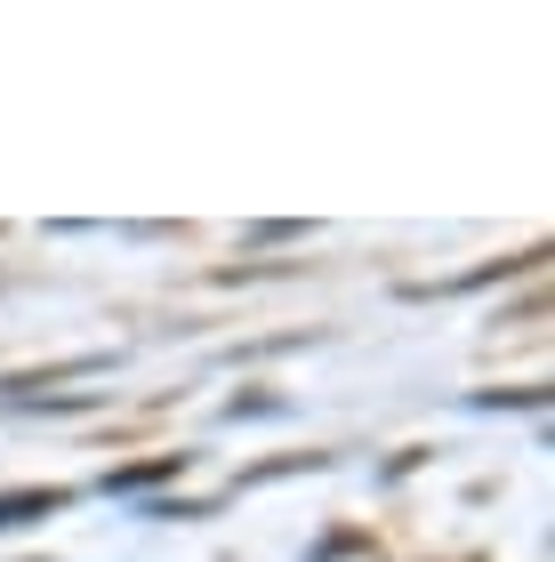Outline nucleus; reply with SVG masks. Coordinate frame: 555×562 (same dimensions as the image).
Returning <instances> with one entry per match:
<instances>
[{
	"instance_id": "obj_1",
	"label": "nucleus",
	"mask_w": 555,
	"mask_h": 562,
	"mask_svg": "<svg viewBox=\"0 0 555 562\" xmlns=\"http://www.w3.org/2000/svg\"><path fill=\"white\" fill-rule=\"evenodd\" d=\"M33 515H57V491H9V498H0V530H16Z\"/></svg>"
}]
</instances>
